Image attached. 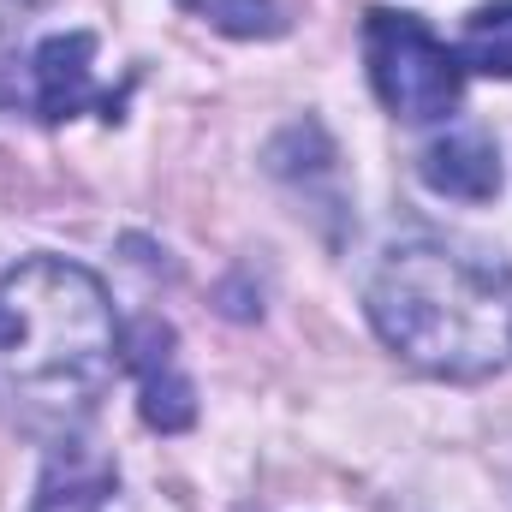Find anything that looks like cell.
<instances>
[{
  "label": "cell",
  "mask_w": 512,
  "mask_h": 512,
  "mask_svg": "<svg viewBox=\"0 0 512 512\" xmlns=\"http://www.w3.org/2000/svg\"><path fill=\"white\" fill-rule=\"evenodd\" d=\"M114 495H120L114 459L84 447L78 435H66V441H54V453L42 465L36 507L30 512H114Z\"/></svg>",
  "instance_id": "obj_7"
},
{
  "label": "cell",
  "mask_w": 512,
  "mask_h": 512,
  "mask_svg": "<svg viewBox=\"0 0 512 512\" xmlns=\"http://www.w3.org/2000/svg\"><path fill=\"white\" fill-rule=\"evenodd\" d=\"M84 108H96L114 126L126 96L96 90V36L90 30H60V36L30 48V114L42 126H66Z\"/></svg>",
  "instance_id": "obj_4"
},
{
  "label": "cell",
  "mask_w": 512,
  "mask_h": 512,
  "mask_svg": "<svg viewBox=\"0 0 512 512\" xmlns=\"http://www.w3.org/2000/svg\"><path fill=\"white\" fill-rule=\"evenodd\" d=\"M417 179L435 191V197H453V203H489L501 191V149L495 137L477 126H459L447 137H435L423 155H417Z\"/></svg>",
  "instance_id": "obj_6"
},
{
  "label": "cell",
  "mask_w": 512,
  "mask_h": 512,
  "mask_svg": "<svg viewBox=\"0 0 512 512\" xmlns=\"http://www.w3.org/2000/svg\"><path fill=\"white\" fill-rule=\"evenodd\" d=\"M387 346L447 382H483L512 352V262L441 239L393 245L364 292Z\"/></svg>",
  "instance_id": "obj_2"
},
{
  "label": "cell",
  "mask_w": 512,
  "mask_h": 512,
  "mask_svg": "<svg viewBox=\"0 0 512 512\" xmlns=\"http://www.w3.org/2000/svg\"><path fill=\"white\" fill-rule=\"evenodd\" d=\"M191 6L227 36H286L292 30V12L280 0H191Z\"/></svg>",
  "instance_id": "obj_10"
},
{
  "label": "cell",
  "mask_w": 512,
  "mask_h": 512,
  "mask_svg": "<svg viewBox=\"0 0 512 512\" xmlns=\"http://www.w3.org/2000/svg\"><path fill=\"white\" fill-rule=\"evenodd\" d=\"M126 364L108 286L66 256L0 274V411L42 441L78 435Z\"/></svg>",
  "instance_id": "obj_1"
},
{
  "label": "cell",
  "mask_w": 512,
  "mask_h": 512,
  "mask_svg": "<svg viewBox=\"0 0 512 512\" xmlns=\"http://www.w3.org/2000/svg\"><path fill=\"white\" fill-rule=\"evenodd\" d=\"M30 6H42V0H30Z\"/></svg>",
  "instance_id": "obj_11"
},
{
  "label": "cell",
  "mask_w": 512,
  "mask_h": 512,
  "mask_svg": "<svg viewBox=\"0 0 512 512\" xmlns=\"http://www.w3.org/2000/svg\"><path fill=\"white\" fill-rule=\"evenodd\" d=\"M126 364L137 376V405L155 435H185L197 423V387L179 370V340L161 316H143L126 328Z\"/></svg>",
  "instance_id": "obj_5"
},
{
  "label": "cell",
  "mask_w": 512,
  "mask_h": 512,
  "mask_svg": "<svg viewBox=\"0 0 512 512\" xmlns=\"http://www.w3.org/2000/svg\"><path fill=\"white\" fill-rule=\"evenodd\" d=\"M24 6L30 0H0V114L30 108V54H24Z\"/></svg>",
  "instance_id": "obj_9"
},
{
  "label": "cell",
  "mask_w": 512,
  "mask_h": 512,
  "mask_svg": "<svg viewBox=\"0 0 512 512\" xmlns=\"http://www.w3.org/2000/svg\"><path fill=\"white\" fill-rule=\"evenodd\" d=\"M459 66L483 78H512V0H489L459 30Z\"/></svg>",
  "instance_id": "obj_8"
},
{
  "label": "cell",
  "mask_w": 512,
  "mask_h": 512,
  "mask_svg": "<svg viewBox=\"0 0 512 512\" xmlns=\"http://www.w3.org/2000/svg\"><path fill=\"white\" fill-rule=\"evenodd\" d=\"M364 66H370V84H376L382 108L393 120H411V126L447 120L459 108V96H465L459 54L417 12L376 6L364 18Z\"/></svg>",
  "instance_id": "obj_3"
}]
</instances>
